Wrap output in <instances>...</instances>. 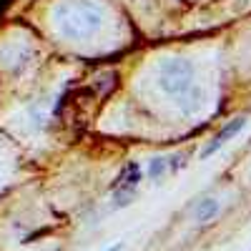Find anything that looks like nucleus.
<instances>
[{
	"label": "nucleus",
	"instance_id": "1",
	"mask_svg": "<svg viewBox=\"0 0 251 251\" xmlns=\"http://www.w3.org/2000/svg\"><path fill=\"white\" fill-rule=\"evenodd\" d=\"M58 28L68 38H86L100 28V10L93 3L75 0L58 10Z\"/></svg>",
	"mask_w": 251,
	"mask_h": 251
},
{
	"label": "nucleus",
	"instance_id": "2",
	"mask_svg": "<svg viewBox=\"0 0 251 251\" xmlns=\"http://www.w3.org/2000/svg\"><path fill=\"white\" fill-rule=\"evenodd\" d=\"M191 80H194V66L183 58H171L161 66L158 83L166 93H171V96L186 93L191 88Z\"/></svg>",
	"mask_w": 251,
	"mask_h": 251
},
{
	"label": "nucleus",
	"instance_id": "3",
	"mask_svg": "<svg viewBox=\"0 0 251 251\" xmlns=\"http://www.w3.org/2000/svg\"><path fill=\"white\" fill-rule=\"evenodd\" d=\"M244 123H246V118L244 116H236V118H231V121H226V126H224V128L211 138V141H208V146H203V151H201V158H208V156H214L219 149H221V146L226 143V141H231L241 128H244Z\"/></svg>",
	"mask_w": 251,
	"mask_h": 251
},
{
	"label": "nucleus",
	"instance_id": "4",
	"mask_svg": "<svg viewBox=\"0 0 251 251\" xmlns=\"http://www.w3.org/2000/svg\"><path fill=\"white\" fill-rule=\"evenodd\" d=\"M221 211V203L216 199H201L196 206H194V219L199 224H208V221H214Z\"/></svg>",
	"mask_w": 251,
	"mask_h": 251
},
{
	"label": "nucleus",
	"instance_id": "5",
	"mask_svg": "<svg viewBox=\"0 0 251 251\" xmlns=\"http://www.w3.org/2000/svg\"><path fill=\"white\" fill-rule=\"evenodd\" d=\"M143 178V174H141V166L136 163V161H131L128 166L123 169V174L118 176V181L113 183V186H128V188H138V181Z\"/></svg>",
	"mask_w": 251,
	"mask_h": 251
},
{
	"label": "nucleus",
	"instance_id": "6",
	"mask_svg": "<svg viewBox=\"0 0 251 251\" xmlns=\"http://www.w3.org/2000/svg\"><path fill=\"white\" fill-rule=\"evenodd\" d=\"M171 169V163H169V158H163V156H156V158H151L149 161V166H146V176H149L151 181H158L166 171Z\"/></svg>",
	"mask_w": 251,
	"mask_h": 251
},
{
	"label": "nucleus",
	"instance_id": "7",
	"mask_svg": "<svg viewBox=\"0 0 251 251\" xmlns=\"http://www.w3.org/2000/svg\"><path fill=\"white\" fill-rule=\"evenodd\" d=\"M133 196H136V188H128V186H116V191H113L116 206H128Z\"/></svg>",
	"mask_w": 251,
	"mask_h": 251
},
{
	"label": "nucleus",
	"instance_id": "8",
	"mask_svg": "<svg viewBox=\"0 0 251 251\" xmlns=\"http://www.w3.org/2000/svg\"><path fill=\"white\" fill-rule=\"evenodd\" d=\"M106 251H121V244H113V246H108Z\"/></svg>",
	"mask_w": 251,
	"mask_h": 251
}]
</instances>
